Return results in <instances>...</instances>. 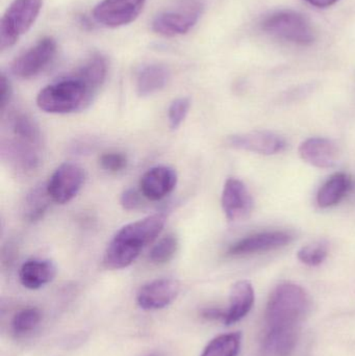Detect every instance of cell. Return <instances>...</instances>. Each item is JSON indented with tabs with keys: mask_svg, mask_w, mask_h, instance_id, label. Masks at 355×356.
I'll list each match as a JSON object with an SVG mask.
<instances>
[{
	"mask_svg": "<svg viewBox=\"0 0 355 356\" xmlns=\"http://www.w3.org/2000/svg\"><path fill=\"white\" fill-rule=\"evenodd\" d=\"M310 309L311 298L304 288L292 282L277 286L265 312L261 356H291Z\"/></svg>",
	"mask_w": 355,
	"mask_h": 356,
	"instance_id": "1",
	"label": "cell"
},
{
	"mask_svg": "<svg viewBox=\"0 0 355 356\" xmlns=\"http://www.w3.org/2000/svg\"><path fill=\"white\" fill-rule=\"evenodd\" d=\"M166 216L156 213L127 224L118 230L104 255L106 269L120 270L131 266L147 245L151 244L164 229Z\"/></svg>",
	"mask_w": 355,
	"mask_h": 356,
	"instance_id": "2",
	"label": "cell"
},
{
	"mask_svg": "<svg viewBox=\"0 0 355 356\" xmlns=\"http://www.w3.org/2000/svg\"><path fill=\"white\" fill-rule=\"evenodd\" d=\"M93 97L85 83L72 75L42 89L37 96V106L49 114H70L85 108Z\"/></svg>",
	"mask_w": 355,
	"mask_h": 356,
	"instance_id": "3",
	"label": "cell"
},
{
	"mask_svg": "<svg viewBox=\"0 0 355 356\" xmlns=\"http://www.w3.org/2000/svg\"><path fill=\"white\" fill-rule=\"evenodd\" d=\"M43 0H14L0 22V48L13 47L31 29L41 12Z\"/></svg>",
	"mask_w": 355,
	"mask_h": 356,
	"instance_id": "4",
	"label": "cell"
},
{
	"mask_svg": "<svg viewBox=\"0 0 355 356\" xmlns=\"http://www.w3.org/2000/svg\"><path fill=\"white\" fill-rule=\"evenodd\" d=\"M261 26L265 33L297 45H311L316 40V33L310 21L293 10L273 13L263 20Z\"/></svg>",
	"mask_w": 355,
	"mask_h": 356,
	"instance_id": "5",
	"label": "cell"
},
{
	"mask_svg": "<svg viewBox=\"0 0 355 356\" xmlns=\"http://www.w3.org/2000/svg\"><path fill=\"white\" fill-rule=\"evenodd\" d=\"M201 13L202 4L190 0L174 10L158 14L152 22V29L164 37L185 35L197 23Z\"/></svg>",
	"mask_w": 355,
	"mask_h": 356,
	"instance_id": "6",
	"label": "cell"
},
{
	"mask_svg": "<svg viewBox=\"0 0 355 356\" xmlns=\"http://www.w3.org/2000/svg\"><path fill=\"white\" fill-rule=\"evenodd\" d=\"M85 180V172L81 166L73 163H65L52 173L46 186L53 202L66 204L76 197Z\"/></svg>",
	"mask_w": 355,
	"mask_h": 356,
	"instance_id": "7",
	"label": "cell"
},
{
	"mask_svg": "<svg viewBox=\"0 0 355 356\" xmlns=\"http://www.w3.org/2000/svg\"><path fill=\"white\" fill-rule=\"evenodd\" d=\"M56 54V40L52 37L43 38L14 60L13 73L19 79H33L51 63Z\"/></svg>",
	"mask_w": 355,
	"mask_h": 356,
	"instance_id": "8",
	"label": "cell"
},
{
	"mask_svg": "<svg viewBox=\"0 0 355 356\" xmlns=\"http://www.w3.org/2000/svg\"><path fill=\"white\" fill-rule=\"evenodd\" d=\"M146 0H102L93 10L99 24L116 29L133 22L141 14Z\"/></svg>",
	"mask_w": 355,
	"mask_h": 356,
	"instance_id": "9",
	"label": "cell"
},
{
	"mask_svg": "<svg viewBox=\"0 0 355 356\" xmlns=\"http://www.w3.org/2000/svg\"><path fill=\"white\" fill-rule=\"evenodd\" d=\"M293 234L286 230L258 232L251 234L231 245L227 250L229 257H246L276 250L293 242Z\"/></svg>",
	"mask_w": 355,
	"mask_h": 356,
	"instance_id": "10",
	"label": "cell"
},
{
	"mask_svg": "<svg viewBox=\"0 0 355 356\" xmlns=\"http://www.w3.org/2000/svg\"><path fill=\"white\" fill-rule=\"evenodd\" d=\"M229 147L262 156H274L285 152L288 144L277 134L268 131H256L251 133L233 135L227 139Z\"/></svg>",
	"mask_w": 355,
	"mask_h": 356,
	"instance_id": "11",
	"label": "cell"
},
{
	"mask_svg": "<svg viewBox=\"0 0 355 356\" xmlns=\"http://www.w3.org/2000/svg\"><path fill=\"white\" fill-rule=\"evenodd\" d=\"M221 204L229 221H243L251 213L254 199L243 181L229 178L223 188Z\"/></svg>",
	"mask_w": 355,
	"mask_h": 356,
	"instance_id": "12",
	"label": "cell"
},
{
	"mask_svg": "<svg viewBox=\"0 0 355 356\" xmlns=\"http://www.w3.org/2000/svg\"><path fill=\"white\" fill-rule=\"evenodd\" d=\"M181 292V284L173 278H160L144 284L137 295V303L145 311H158L170 305Z\"/></svg>",
	"mask_w": 355,
	"mask_h": 356,
	"instance_id": "13",
	"label": "cell"
},
{
	"mask_svg": "<svg viewBox=\"0 0 355 356\" xmlns=\"http://www.w3.org/2000/svg\"><path fill=\"white\" fill-rule=\"evenodd\" d=\"M177 179L176 171L171 167H154L141 177L140 192L148 200L160 201L174 191Z\"/></svg>",
	"mask_w": 355,
	"mask_h": 356,
	"instance_id": "14",
	"label": "cell"
},
{
	"mask_svg": "<svg viewBox=\"0 0 355 356\" xmlns=\"http://www.w3.org/2000/svg\"><path fill=\"white\" fill-rule=\"evenodd\" d=\"M298 152L304 162L319 169L333 168L339 159L337 145L327 138H310L302 142Z\"/></svg>",
	"mask_w": 355,
	"mask_h": 356,
	"instance_id": "15",
	"label": "cell"
},
{
	"mask_svg": "<svg viewBox=\"0 0 355 356\" xmlns=\"http://www.w3.org/2000/svg\"><path fill=\"white\" fill-rule=\"evenodd\" d=\"M2 154L8 164L17 171L31 173L39 168L41 163L40 146L33 145L22 140H8L2 145Z\"/></svg>",
	"mask_w": 355,
	"mask_h": 356,
	"instance_id": "16",
	"label": "cell"
},
{
	"mask_svg": "<svg viewBox=\"0 0 355 356\" xmlns=\"http://www.w3.org/2000/svg\"><path fill=\"white\" fill-rule=\"evenodd\" d=\"M254 303V290L247 280H240L231 288L229 305L222 312V320L226 325H233L241 321L251 311Z\"/></svg>",
	"mask_w": 355,
	"mask_h": 356,
	"instance_id": "17",
	"label": "cell"
},
{
	"mask_svg": "<svg viewBox=\"0 0 355 356\" xmlns=\"http://www.w3.org/2000/svg\"><path fill=\"white\" fill-rule=\"evenodd\" d=\"M56 275V267L49 259H28L19 270L21 284L28 290H39L51 282Z\"/></svg>",
	"mask_w": 355,
	"mask_h": 356,
	"instance_id": "18",
	"label": "cell"
},
{
	"mask_svg": "<svg viewBox=\"0 0 355 356\" xmlns=\"http://www.w3.org/2000/svg\"><path fill=\"white\" fill-rule=\"evenodd\" d=\"M354 188V180L347 173H336L323 184L317 194V203L322 209L339 204Z\"/></svg>",
	"mask_w": 355,
	"mask_h": 356,
	"instance_id": "19",
	"label": "cell"
},
{
	"mask_svg": "<svg viewBox=\"0 0 355 356\" xmlns=\"http://www.w3.org/2000/svg\"><path fill=\"white\" fill-rule=\"evenodd\" d=\"M170 79V70L163 64L144 66L138 73L137 92L142 97L158 93L164 89Z\"/></svg>",
	"mask_w": 355,
	"mask_h": 356,
	"instance_id": "20",
	"label": "cell"
},
{
	"mask_svg": "<svg viewBox=\"0 0 355 356\" xmlns=\"http://www.w3.org/2000/svg\"><path fill=\"white\" fill-rule=\"evenodd\" d=\"M108 73V63L106 58L100 54H94L88 58L83 66L77 69L74 76L85 83L93 95L97 93L98 90L104 85Z\"/></svg>",
	"mask_w": 355,
	"mask_h": 356,
	"instance_id": "21",
	"label": "cell"
},
{
	"mask_svg": "<svg viewBox=\"0 0 355 356\" xmlns=\"http://www.w3.org/2000/svg\"><path fill=\"white\" fill-rule=\"evenodd\" d=\"M10 131L16 139L41 147L42 136L35 121L24 113H15L10 118Z\"/></svg>",
	"mask_w": 355,
	"mask_h": 356,
	"instance_id": "22",
	"label": "cell"
},
{
	"mask_svg": "<svg viewBox=\"0 0 355 356\" xmlns=\"http://www.w3.org/2000/svg\"><path fill=\"white\" fill-rule=\"evenodd\" d=\"M50 201L52 200L48 194L46 184L35 186L31 193H28L25 199L24 209H23L24 219L31 223L40 221L47 211Z\"/></svg>",
	"mask_w": 355,
	"mask_h": 356,
	"instance_id": "23",
	"label": "cell"
},
{
	"mask_svg": "<svg viewBox=\"0 0 355 356\" xmlns=\"http://www.w3.org/2000/svg\"><path fill=\"white\" fill-rule=\"evenodd\" d=\"M241 340L239 332L221 334L208 343L201 356H238Z\"/></svg>",
	"mask_w": 355,
	"mask_h": 356,
	"instance_id": "24",
	"label": "cell"
},
{
	"mask_svg": "<svg viewBox=\"0 0 355 356\" xmlns=\"http://www.w3.org/2000/svg\"><path fill=\"white\" fill-rule=\"evenodd\" d=\"M41 312L37 307H26L15 315L12 321V330L16 336H24L35 330L41 322Z\"/></svg>",
	"mask_w": 355,
	"mask_h": 356,
	"instance_id": "25",
	"label": "cell"
},
{
	"mask_svg": "<svg viewBox=\"0 0 355 356\" xmlns=\"http://www.w3.org/2000/svg\"><path fill=\"white\" fill-rule=\"evenodd\" d=\"M179 249V240L174 234H168L160 238L149 253V259L156 265H164L169 263L176 254Z\"/></svg>",
	"mask_w": 355,
	"mask_h": 356,
	"instance_id": "26",
	"label": "cell"
},
{
	"mask_svg": "<svg viewBox=\"0 0 355 356\" xmlns=\"http://www.w3.org/2000/svg\"><path fill=\"white\" fill-rule=\"evenodd\" d=\"M327 255H329V246L327 243L320 241V242L312 243L302 247L298 251L297 257L304 265L316 267L327 259Z\"/></svg>",
	"mask_w": 355,
	"mask_h": 356,
	"instance_id": "27",
	"label": "cell"
},
{
	"mask_svg": "<svg viewBox=\"0 0 355 356\" xmlns=\"http://www.w3.org/2000/svg\"><path fill=\"white\" fill-rule=\"evenodd\" d=\"M190 108H191V100L188 97L177 98L171 104L168 110L169 127L171 129L175 131L183 124Z\"/></svg>",
	"mask_w": 355,
	"mask_h": 356,
	"instance_id": "28",
	"label": "cell"
},
{
	"mask_svg": "<svg viewBox=\"0 0 355 356\" xmlns=\"http://www.w3.org/2000/svg\"><path fill=\"white\" fill-rule=\"evenodd\" d=\"M99 163L104 170L110 173H119L126 169L129 160L122 152H106L100 156Z\"/></svg>",
	"mask_w": 355,
	"mask_h": 356,
	"instance_id": "29",
	"label": "cell"
},
{
	"mask_svg": "<svg viewBox=\"0 0 355 356\" xmlns=\"http://www.w3.org/2000/svg\"><path fill=\"white\" fill-rule=\"evenodd\" d=\"M141 192H138L135 188H127L121 195L120 203L123 209L126 211H135L143 204Z\"/></svg>",
	"mask_w": 355,
	"mask_h": 356,
	"instance_id": "30",
	"label": "cell"
},
{
	"mask_svg": "<svg viewBox=\"0 0 355 356\" xmlns=\"http://www.w3.org/2000/svg\"><path fill=\"white\" fill-rule=\"evenodd\" d=\"M10 98H12V87L8 77L2 73L0 77V106H1L2 113H4L6 106L10 104Z\"/></svg>",
	"mask_w": 355,
	"mask_h": 356,
	"instance_id": "31",
	"label": "cell"
},
{
	"mask_svg": "<svg viewBox=\"0 0 355 356\" xmlns=\"http://www.w3.org/2000/svg\"><path fill=\"white\" fill-rule=\"evenodd\" d=\"M306 1L312 4V6H317V8H325L333 6V4L337 3L339 0H306Z\"/></svg>",
	"mask_w": 355,
	"mask_h": 356,
	"instance_id": "32",
	"label": "cell"
}]
</instances>
